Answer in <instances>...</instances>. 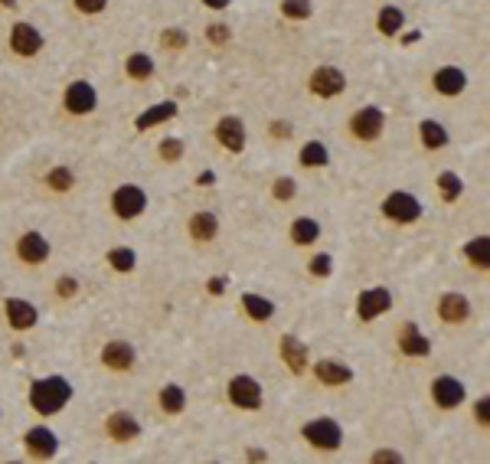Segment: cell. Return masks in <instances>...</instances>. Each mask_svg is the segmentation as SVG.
<instances>
[{
  "label": "cell",
  "mask_w": 490,
  "mask_h": 464,
  "mask_svg": "<svg viewBox=\"0 0 490 464\" xmlns=\"http://www.w3.org/2000/svg\"><path fill=\"white\" fill-rule=\"evenodd\" d=\"M72 399V386L69 380L62 376H46V380H36L30 386V405H33V412L40 415H56L62 412Z\"/></svg>",
  "instance_id": "obj_1"
},
{
  "label": "cell",
  "mask_w": 490,
  "mask_h": 464,
  "mask_svg": "<svg viewBox=\"0 0 490 464\" xmlns=\"http://www.w3.org/2000/svg\"><path fill=\"white\" fill-rule=\"evenodd\" d=\"M301 435H304V441L311 448H317V451H337V448L343 445V429H340L337 419H327V415L304 422Z\"/></svg>",
  "instance_id": "obj_2"
},
{
  "label": "cell",
  "mask_w": 490,
  "mask_h": 464,
  "mask_svg": "<svg viewBox=\"0 0 490 464\" xmlns=\"http://www.w3.org/2000/svg\"><path fill=\"white\" fill-rule=\"evenodd\" d=\"M382 128H386V111H382L380 105H363V108H356L353 118H350V135L363 144L380 141Z\"/></svg>",
  "instance_id": "obj_3"
},
{
  "label": "cell",
  "mask_w": 490,
  "mask_h": 464,
  "mask_svg": "<svg viewBox=\"0 0 490 464\" xmlns=\"http://www.w3.org/2000/svg\"><path fill=\"white\" fill-rule=\"evenodd\" d=\"M62 108L72 115V118H85V115H92L98 108V92H95L92 82H85V79H72L66 85V95H62Z\"/></svg>",
  "instance_id": "obj_4"
},
{
  "label": "cell",
  "mask_w": 490,
  "mask_h": 464,
  "mask_svg": "<svg viewBox=\"0 0 490 464\" xmlns=\"http://www.w3.org/2000/svg\"><path fill=\"white\" fill-rule=\"evenodd\" d=\"M382 216L389 222H399V226H409V222H418L422 220V203L415 200L412 193L406 190H396L382 200Z\"/></svg>",
  "instance_id": "obj_5"
},
{
  "label": "cell",
  "mask_w": 490,
  "mask_h": 464,
  "mask_svg": "<svg viewBox=\"0 0 490 464\" xmlns=\"http://www.w3.org/2000/svg\"><path fill=\"white\" fill-rule=\"evenodd\" d=\"M111 210L118 220H137L144 210H147V193H144V186L137 183H121L115 193H111Z\"/></svg>",
  "instance_id": "obj_6"
},
{
  "label": "cell",
  "mask_w": 490,
  "mask_h": 464,
  "mask_svg": "<svg viewBox=\"0 0 490 464\" xmlns=\"http://www.w3.org/2000/svg\"><path fill=\"white\" fill-rule=\"evenodd\" d=\"M389 307H392V291H389V288H382V285L363 288V291H360V298H356V317H360L363 324L382 317Z\"/></svg>",
  "instance_id": "obj_7"
},
{
  "label": "cell",
  "mask_w": 490,
  "mask_h": 464,
  "mask_svg": "<svg viewBox=\"0 0 490 464\" xmlns=\"http://www.w3.org/2000/svg\"><path fill=\"white\" fill-rule=\"evenodd\" d=\"M229 402L236 405V409H245V412H252V409H258L262 405V386H258V380H252V376H232L229 380V389H226Z\"/></svg>",
  "instance_id": "obj_8"
},
{
  "label": "cell",
  "mask_w": 490,
  "mask_h": 464,
  "mask_svg": "<svg viewBox=\"0 0 490 464\" xmlns=\"http://www.w3.org/2000/svg\"><path fill=\"white\" fill-rule=\"evenodd\" d=\"M10 50L17 52L20 60H33V56H40V50H42V33L33 23L20 20V23L10 26Z\"/></svg>",
  "instance_id": "obj_9"
},
{
  "label": "cell",
  "mask_w": 490,
  "mask_h": 464,
  "mask_svg": "<svg viewBox=\"0 0 490 464\" xmlns=\"http://www.w3.org/2000/svg\"><path fill=\"white\" fill-rule=\"evenodd\" d=\"M314 95H321V98H337L343 89H347V76L340 72L337 66H317L307 79Z\"/></svg>",
  "instance_id": "obj_10"
},
{
  "label": "cell",
  "mask_w": 490,
  "mask_h": 464,
  "mask_svg": "<svg viewBox=\"0 0 490 464\" xmlns=\"http://www.w3.org/2000/svg\"><path fill=\"white\" fill-rule=\"evenodd\" d=\"M216 141L226 147L229 154H242L245 151V121L236 118V115H226V118L216 121Z\"/></svg>",
  "instance_id": "obj_11"
},
{
  "label": "cell",
  "mask_w": 490,
  "mask_h": 464,
  "mask_svg": "<svg viewBox=\"0 0 490 464\" xmlns=\"http://www.w3.org/2000/svg\"><path fill=\"white\" fill-rule=\"evenodd\" d=\"M467 389L461 380H455V376H438V380L431 383V399H435V405L438 409H457V405L465 402Z\"/></svg>",
  "instance_id": "obj_12"
},
{
  "label": "cell",
  "mask_w": 490,
  "mask_h": 464,
  "mask_svg": "<svg viewBox=\"0 0 490 464\" xmlns=\"http://www.w3.org/2000/svg\"><path fill=\"white\" fill-rule=\"evenodd\" d=\"M431 89L438 95H445V98H457L467 89V72L461 66H441L431 76Z\"/></svg>",
  "instance_id": "obj_13"
},
{
  "label": "cell",
  "mask_w": 490,
  "mask_h": 464,
  "mask_svg": "<svg viewBox=\"0 0 490 464\" xmlns=\"http://www.w3.org/2000/svg\"><path fill=\"white\" fill-rule=\"evenodd\" d=\"M17 259L23 265H42L50 259V239L42 232H23L17 239Z\"/></svg>",
  "instance_id": "obj_14"
},
{
  "label": "cell",
  "mask_w": 490,
  "mask_h": 464,
  "mask_svg": "<svg viewBox=\"0 0 490 464\" xmlns=\"http://www.w3.org/2000/svg\"><path fill=\"white\" fill-rule=\"evenodd\" d=\"M135 360H137V353L127 340H108V344L102 346V363L108 366L111 373H127L135 366Z\"/></svg>",
  "instance_id": "obj_15"
},
{
  "label": "cell",
  "mask_w": 490,
  "mask_h": 464,
  "mask_svg": "<svg viewBox=\"0 0 490 464\" xmlns=\"http://www.w3.org/2000/svg\"><path fill=\"white\" fill-rule=\"evenodd\" d=\"M23 445H26V455H30V458H40V461H46V458L56 455L59 438H56V435H52L46 425H36V429H30L23 435Z\"/></svg>",
  "instance_id": "obj_16"
},
{
  "label": "cell",
  "mask_w": 490,
  "mask_h": 464,
  "mask_svg": "<svg viewBox=\"0 0 490 464\" xmlns=\"http://www.w3.org/2000/svg\"><path fill=\"white\" fill-rule=\"evenodd\" d=\"M4 314H7V324L13 330H30L40 321V311L30 301H20V298H7L4 301Z\"/></svg>",
  "instance_id": "obj_17"
},
{
  "label": "cell",
  "mask_w": 490,
  "mask_h": 464,
  "mask_svg": "<svg viewBox=\"0 0 490 464\" xmlns=\"http://www.w3.org/2000/svg\"><path fill=\"white\" fill-rule=\"evenodd\" d=\"M438 317L445 324H465L471 317V301L465 295H457V291H448V295L438 298Z\"/></svg>",
  "instance_id": "obj_18"
},
{
  "label": "cell",
  "mask_w": 490,
  "mask_h": 464,
  "mask_svg": "<svg viewBox=\"0 0 490 464\" xmlns=\"http://www.w3.org/2000/svg\"><path fill=\"white\" fill-rule=\"evenodd\" d=\"M396 340H399V350H402L406 356H428V353H431L428 337H425V334H422L418 327H415L412 321L399 327V337H396Z\"/></svg>",
  "instance_id": "obj_19"
},
{
  "label": "cell",
  "mask_w": 490,
  "mask_h": 464,
  "mask_svg": "<svg viewBox=\"0 0 490 464\" xmlns=\"http://www.w3.org/2000/svg\"><path fill=\"white\" fill-rule=\"evenodd\" d=\"M314 376H317V383H324V386H347V383L353 380V370H350L347 363H340V360H317Z\"/></svg>",
  "instance_id": "obj_20"
},
{
  "label": "cell",
  "mask_w": 490,
  "mask_h": 464,
  "mask_svg": "<svg viewBox=\"0 0 490 464\" xmlns=\"http://www.w3.org/2000/svg\"><path fill=\"white\" fill-rule=\"evenodd\" d=\"M105 431H108L115 441H135L137 435H141V425H137L135 415L127 412H111L108 419H105Z\"/></svg>",
  "instance_id": "obj_21"
},
{
  "label": "cell",
  "mask_w": 490,
  "mask_h": 464,
  "mask_svg": "<svg viewBox=\"0 0 490 464\" xmlns=\"http://www.w3.org/2000/svg\"><path fill=\"white\" fill-rule=\"evenodd\" d=\"M186 229H190V239H196V242H212V239L220 236V220H216V213L200 210L190 216Z\"/></svg>",
  "instance_id": "obj_22"
},
{
  "label": "cell",
  "mask_w": 490,
  "mask_h": 464,
  "mask_svg": "<svg viewBox=\"0 0 490 464\" xmlns=\"http://www.w3.org/2000/svg\"><path fill=\"white\" fill-rule=\"evenodd\" d=\"M177 118V101H157V105H151L147 111H141L135 118V128L137 131H151V128L164 125V121Z\"/></svg>",
  "instance_id": "obj_23"
},
{
  "label": "cell",
  "mask_w": 490,
  "mask_h": 464,
  "mask_svg": "<svg viewBox=\"0 0 490 464\" xmlns=\"http://www.w3.org/2000/svg\"><path fill=\"white\" fill-rule=\"evenodd\" d=\"M418 141H422L425 151H441V147H448L451 135H448V128L441 125V121L425 118L422 125H418Z\"/></svg>",
  "instance_id": "obj_24"
},
{
  "label": "cell",
  "mask_w": 490,
  "mask_h": 464,
  "mask_svg": "<svg viewBox=\"0 0 490 464\" xmlns=\"http://www.w3.org/2000/svg\"><path fill=\"white\" fill-rule=\"evenodd\" d=\"M281 360L287 363V370L291 373H304L307 370V346L297 337L285 334V337H281Z\"/></svg>",
  "instance_id": "obj_25"
},
{
  "label": "cell",
  "mask_w": 490,
  "mask_h": 464,
  "mask_svg": "<svg viewBox=\"0 0 490 464\" xmlns=\"http://www.w3.org/2000/svg\"><path fill=\"white\" fill-rule=\"evenodd\" d=\"M242 307H245V314H249L255 324L271 321V314H275V304H271L268 298L255 295V291H242Z\"/></svg>",
  "instance_id": "obj_26"
},
{
  "label": "cell",
  "mask_w": 490,
  "mask_h": 464,
  "mask_svg": "<svg viewBox=\"0 0 490 464\" xmlns=\"http://www.w3.org/2000/svg\"><path fill=\"white\" fill-rule=\"evenodd\" d=\"M157 72V66H154V60L147 56V52H131L125 62V76L131 79V82H147V79Z\"/></svg>",
  "instance_id": "obj_27"
},
{
  "label": "cell",
  "mask_w": 490,
  "mask_h": 464,
  "mask_svg": "<svg viewBox=\"0 0 490 464\" xmlns=\"http://www.w3.org/2000/svg\"><path fill=\"white\" fill-rule=\"evenodd\" d=\"M157 402H161V409L167 415H180L186 409V392L183 386H177V383H167V386L157 392Z\"/></svg>",
  "instance_id": "obj_28"
},
{
  "label": "cell",
  "mask_w": 490,
  "mask_h": 464,
  "mask_svg": "<svg viewBox=\"0 0 490 464\" xmlns=\"http://www.w3.org/2000/svg\"><path fill=\"white\" fill-rule=\"evenodd\" d=\"M321 239V222L311 220V216H301V220L291 222V242L295 245H311Z\"/></svg>",
  "instance_id": "obj_29"
},
{
  "label": "cell",
  "mask_w": 490,
  "mask_h": 464,
  "mask_svg": "<svg viewBox=\"0 0 490 464\" xmlns=\"http://www.w3.org/2000/svg\"><path fill=\"white\" fill-rule=\"evenodd\" d=\"M465 255H467V262H471L474 268L487 271L490 268V239L487 236H474L471 242L465 245Z\"/></svg>",
  "instance_id": "obj_30"
},
{
  "label": "cell",
  "mask_w": 490,
  "mask_h": 464,
  "mask_svg": "<svg viewBox=\"0 0 490 464\" xmlns=\"http://www.w3.org/2000/svg\"><path fill=\"white\" fill-rule=\"evenodd\" d=\"M376 26H380L382 36H399L402 33V26H406V13L399 7H382L380 17H376Z\"/></svg>",
  "instance_id": "obj_31"
},
{
  "label": "cell",
  "mask_w": 490,
  "mask_h": 464,
  "mask_svg": "<svg viewBox=\"0 0 490 464\" xmlns=\"http://www.w3.org/2000/svg\"><path fill=\"white\" fill-rule=\"evenodd\" d=\"M438 193L445 203H457L461 200V193H465V180L457 177V174H451V170H441L438 174Z\"/></svg>",
  "instance_id": "obj_32"
},
{
  "label": "cell",
  "mask_w": 490,
  "mask_h": 464,
  "mask_svg": "<svg viewBox=\"0 0 490 464\" xmlns=\"http://www.w3.org/2000/svg\"><path fill=\"white\" fill-rule=\"evenodd\" d=\"M297 161L304 164V167H327L330 154L321 141H307L304 147H301V157H297Z\"/></svg>",
  "instance_id": "obj_33"
},
{
  "label": "cell",
  "mask_w": 490,
  "mask_h": 464,
  "mask_svg": "<svg viewBox=\"0 0 490 464\" xmlns=\"http://www.w3.org/2000/svg\"><path fill=\"white\" fill-rule=\"evenodd\" d=\"M46 186L56 190V193H69V190L76 186V174L69 167H52L50 174H46Z\"/></svg>",
  "instance_id": "obj_34"
},
{
  "label": "cell",
  "mask_w": 490,
  "mask_h": 464,
  "mask_svg": "<svg viewBox=\"0 0 490 464\" xmlns=\"http://www.w3.org/2000/svg\"><path fill=\"white\" fill-rule=\"evenodd\" d=\"M108 265H111L115 271H121V275L135 271V265H137L135 249H111V252H108Z\"/></svg>",
  "instance_id": "obj_35"
},
{
  "label": "cell",
  "mask_w": 490,
  "mask_h": 464,
  "mask_svg": "<svg viewBox=\"0 0 490 464\" xmlns=\"http://www.w3.org/2000/svg\"><path fill=\"white\" fill-rule=\"evenodd\" d=\"M183 141L180 137H164L161 144H157V154H161V161H167V164H177L180 157H183Z\"/></svg>",
  "instance_id": "obj_36"
},
{
  "label": "cell",
  "mask_w": 490,
  "mask_h": 464,
  "mask_svg": "<svg viewBox=\"0 0 490 464\" xmlns=\"http://www.w3.org/2000/svg\"><path fill=\"white\" fill-rule=\"evenodd\" d=\"M281 13L287 20H307L314 13L311 0H281Z\"/></svg>",
  "instance_id": "obj_37"
},
{
  "label": "cell",
  "mask_w": 490,
  "mask_h": 464,
  "mask_svg": "<svg viewBox=\"0 0 490 464\" xmlns=\"http://www.w3.org/2000/svg\"><path fill=\"white\" fill-rule=\"evenodd\" d=\"M271 193H275V200H281V203H287V200H295V193H297V183L291 177H278L275 180V186H271Z\"/></svg>",
  "instance_id": "obj_38"
},
{
  "label": "cell",
  "mask_w": 490,
  "mask_h": 464,
  "mask_svg": "<svg viewBox=\"0 0 490 464\" xmlns=\"http://www.w3.org/2000/svg\"><path fill=\"white\" fill-rule=\"evenodd\" d=\"M307 268H311L314 278H327L330 271H334V259H330L327 252H324V255H314L311 262H307Z\"/></svg>",
  "instance_id": "obj_39"
},
{
  "label": "cell",
  "mask_w": 490,
  "mask_h": 464,
  "mask_svg": "<svg viewBox=\"0 0 490 464\" xmlns=\"http://www.w3.org/2000/svg\"><path fill=\"white\" fill-rule=\"evenodd\" d=\"M72 7L82 13V17H95V13H102L108 7V0H72Z\"/></svg>",
  "instance_id": "obj_40"
},
{
  "label": "cell",
  "mask_w": 490,
  "mask_h": 464,
  "mask_svg": "<svg viewBox=\"0 0 490 464\" xmlns=\"http://www.w3.org/2000/svg\"><path fill=\"white\" fill-rule=\"evenodd\" d=\"M76 291H79V281L72 278V275H62V278L56 281V295L59 298H76Z\"/></svg>",
  "instance_id": "obj_41"
},
{
  "label": "cell",
  "mask_w": 490,
  "mask_h": 464,
  "mask_svg": "<svg viewBox=\"0 0 490 464\" xmlns=\"http://www.w3.org/2000/svg\"><path fill=\"white\" fill-rule=\"evenodd\" d=\"M474 419H477L481 425H490V399L487 396L477 399V405H474Z\"/></svg>",
  "instance_id": "obj_42"
},
{
  "label": "cell",
  "mask_w": 490,
  "mask_h": 464,
  "mask_svg": "<svg viewBox=\"0 0 490 464\" xmlns=\"http://www.w3.org/2000/svg\"><path fill=\"white\" fill-rule=\"evenodd\" d=\"M161 43H164V46H183V43H186V36L180 33V30H164Z\"/></svg>",
  "instance_id": "obj_43"
},
{
  "label": "cell",
  "mask_w": 490,
  "mask_h": 464,
  "mask_svg": "<svg viewBox=\"0 0 490 464\" xmlns=\"http://www.w3.org/2000/svg\"><path fill=\"white\" fill-rule=\"evenodd\" d=\"M206 36H210V43H226L229 40V26H210V30H206Z\"/></svg>",
  "instance_id": "obj_44"
},
{
  "label": "cell",
  "mask_w": 490,
  "mask_h": 464,
  "mask_svg": "<svg viewBox=\"0 0 490 464\" xmlns=\"http://www.w3.org/2000/svg\"><path fill=\"white\" fill-rule=\"evenodd\" d=\"M372 461H402V455H392V451H376V455H372Z\"/></svg>",
  "instance_id": "obj_45"
},
{
  "label": "cell",
  "mask_w": 490,
  "mask_h": 464,
  "mask_svg": "<svg viewBox=\"0 0 490 464\" xmlns=\"http://www.w3.org/2000/svg\"><path fill=\"white\" fill-rule=\"evenodd\" d=\"M271 131H275V137H287V135H291V125L278 121V125H271Z\"/></svg>",
  "instance_id": "obj_46"
},
{
  "label": "cell",
  "mask_w": 490,
  "mask_h": 464,
  "mask_svg": "<svg viewBox=\"0 0 490 464\" xmlns=\"http://www.w3.org/2000/svg\"><path fill=\"white\" fill-rule=\"evenodd\" d=\"M203 4H206L210 10H226V7H229V0H203Z\"/></svg>",
  "instance_id": "obj_47"
},
{
  "label": "cell",
  "mask_w": 490,
  "mask_h": 464,
  "mask_svg": "<svg viewBox=\"0 0 490 464\" xmlns=\"http://www.w3.org/2000/svg\"><path fill=\"white\" fill-rule=\"evenodd\" d=\"M222 285H226L222 278H212V281H210V291H212V295H222Z\"/></svg>",
  "instance_id": "obj_48"
}]
</instances>
